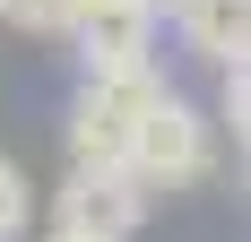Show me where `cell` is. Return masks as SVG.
<instances>
[{"mask_svg": "<svg viewBox=\"0 0 251 242\" xmlns=\"http://www.w3.org/2000/svg\"><path fill=\"white\" fill-rule=\"evenodd\" d=\"M208 165H217V121L165 87V96L148 104V121H139V139H130V165H122V173L139 182V191H191Z\"/></svg>", "mask_w": 251, "mask_h": 242, "instance_id": "1", "label": "cell"}, {"mask_svg": "<svg viewBox=\"0 0 251 242\" xmlns=\"http://www.w3.org/2000/svg\"><path fill=\"white\" fill-rule=\"evenodd\" d=\"M156 96H165V78H156V70L87 78L78 104H70V156H78V165H130V139H139V121H148Z\"/></svg>", "mask_w": 251, "mask_h": 242, "instance_id": "2", "label": "cell"}, {"mask_svg": "<svg viewBox=\"0 0 251 242\" xmlns=\"http://www.w3.org/2000/svg\"><path fill=\"white\" fill-rule=\"evenodd\" d=\"M139 217H148V191L122 165H78L52 199V234H70V242H130Z\"/></svg>", "mask_w": 251, "mask_h": 242, "instance_id": "3", "label": "cell"}, {"mask_svg": "<svg viewBox=\"0 0 251 242\" xmlns=\"http://www.w3.org/2000/svg\"><path fill=\"white\" fill-rule=\"evenodd\" d=\"M70 44H78V70H87V78L156 70V18L139 9V0H78Z\"/></svg>", "mask_w": 251, "mask_h": 242, "instance_id": "4", "label": "cell"}, {"mask_svg": "<svg viewBox=\"0 0 251 242\" xmlns=\"http://www.w3.org/2000/svg\"><path fill=\"white\" fill-rule=\"evenodd\" d=\"M165 18L182 26V44L200 52L208 70H226V61H243V44H251V0H174Z\"/></svg>", "mask_w": 251, "mask_h": 242, "instance_id": "5", "label": "cell"}, {"mask_svg": "<svg viewBox=\"0 0 251 242\" xmlns=\"http://www.w3.org/2000/svg\"><path fill=\"white\" fill-rule=\"evenodd\" d=\"M0 18H18L26 35H70L78 0H0Z\"/></svg>", "mask_w": 251, "mask_h": 242, "instance_id": "6", "label": "cell"}, {"mask_svg": "<svg viewBox=\"0 0 251 242\" xmlns=\"http://www.w3.org/2000/svg\"><path fill=\"white\" fill-rule=\"evenodd\" d=\"M217 78H226V87H217V121H234V139H243V121H251V70L226 61Z\"/></svg>", "mask_w": 251, "mask_h": 242, "instance_id": "7", "label": "cell"}, {"mask_svg": "<svg viewBox=\"0 0 251 242\" xmlns=\"http://www.w3.org/2000/svg\"><path fill=\"white\" fill-rule=\"evenodd\" d=\"M26 234V173L0 156V242H18Z\"/></svg>", "mask_w": 251, "mask_h": 242, "instance_id": "8", "label": "cell"}, {"mask_svg": "<svg viewBox=\"0 0 251 242\" xmlns=\"http://www.w3.org/2000/svg\"><path fill=\"white\" fill-rule=\"evenodd\" d=\"M139 9H148V18H165V9H174V0H139Z\"/></svg>", "mask_w": 251, "mask_h": 242, "instance_id": "9", "label": "cell"}, {"mask_svg": "<svg viewBox=\"0 0 251 242\" xmlns=\"http://www.w3.org/2000/svg\"><path fill=\"white\" fill-rule=\"evenodd\" d=\"M44 242H70V234H44Z\"/></svg>", "mask_w": 251, "mask_h": 242, "instance_id": "10", "label": "cell"}]
</instances>
